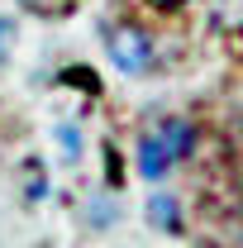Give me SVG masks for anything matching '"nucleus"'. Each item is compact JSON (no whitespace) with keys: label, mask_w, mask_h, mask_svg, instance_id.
Segmentation results:
<instances>
[{"label":"nucleus","mask_w":243,"mask_h":248,"mask_svg":"<svg viewBox=\"0 0 243 248\" xmlns=\"http://www.w3.org/2000/svg\"><path fill=\"white\" fill-rule=\"evenodd\" d=\"M152 5H177V0H152Z\"/></svg>","instance_id":"nucleus-7"},{"label":"nucleus","mask_w":243,"mask_h":248,"mask_svg":"<svg viewBox=\"0 0 243 248\" xmlns=\"http://www.w3.org/2000/svg\"><path fill=\"white\" fill-rule=\"evenodd\" d=\"M148 219L157 224V229H167V234H177V196H152L148 201Z\"/></svg>","instance_id":"nucleus-4"},{"label":"nucleus","mask_w":243,"mask_h":248,"mask_svg":"<svg viewBox=\"0 0 243 248\" xmlns=\"http://www.w3.org/2000/svg\"><path fill=\"white\" fill-rule=\"evenodd\" d=\"M157 139L167 143L172 157H186L191 148H196V129H191L186 120H162V124H157Z\"/></svg>","instance_id":"nucleus-3"},{"label":"nucleus","mask_w":243,"mask_h":248,"mask_svg":"<svg viewBox=\"0 0 243 248\" xmlns=\"http://www.w3.org/2000/svg\"><path fill=\"white\" fill-rule=\"evenodd\" d=\"M110 62L120 67V72H129V77H138V72H148L152 62V38L143 29H115L110 33Z\"/></svg>","instance_id":"nucleus-1"},{"label":"nucleus","mask_w":243,"mask_h":248,"mask_svg":"<svg viewBox=\"0 0 243 248\" xmlns=\"http://www.w3.org/2000/svg\"><path fill=\"white\" fill-rule=\"evenodd\" d=\"M172 162H177V157L167 153V143H162L157 134H148V139H138V172H143L148 182H157V177H167V172H172Z\"/></svg>","instance_id":"nucleus-2"},{"label":"nucleus","mask_w":243,"mask_h":248,"mask_svg":"<svg viewBox=\"0 0 243 248\" xmlns=\"http://www.w3.org/2000/svg\"><path fill=\"white\" fill-rule=\"evenodd\" d=\"M58 139H62V148H67V153H76V148H81V139H76V129H58Z\"/></svg>","instance_id":"nucleus-5"},{"label":"nucleus","mask_w":243,"mask_h":248,"mask_svg":"<svg viewBox=\"0 0 243 248\" xmlns=\"http://www.w3.org/2000/svg\"><path fill=\"white\" fill-rule=\"evenodd\" d=\"M5 43H10V24L0 19V48H5Z\"/></svg>","instance_id":"nucleus-6"}]
</instances>
